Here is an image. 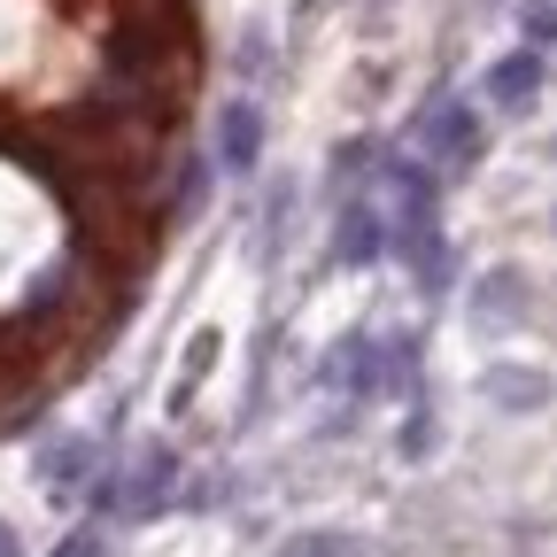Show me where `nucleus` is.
Segmentation results:
<instances>
[{"label":"nucleus","mask_w":557,"mask_h":557,"mask_svg":"<svg viewBox=\"0 0 557 557\" xmlns=\"http://www.w3.org/2000/svg\"><path fill=\"white\" fill-rule=\"evenodd\" d=\"M341 256H380V233H372V218H364V209H357V218H348V233H341Z\"/></svg>","instance_id":"7ed1b4c3"},{"label":"nucleus","mask_w":557,"mask_h":557,"mask_svg":"<svg viewBox=\"0 0 557 557\" xmlns=\"http://www.w3.org/2000/svg\"><path fill=\"white\" fill-rule=\"evenodd\" d=\"M542 78V62L534 54H511V62H496V78H487V94H496V101H519L527 86Z\"/></svg>","instance_id":"f257e3e1"},{"label":"nucleus","mask_w":557,"mask_h":557,"mask_svg":"<svg viewBox=\"0 0 557 557\" xmlns=\"http://www.w3.org/2000/svg\"><path fill=\"white\" fill-rule=\"evenodd\" d=\"M225 156H233V163H256V109H248V101L225 109Z\"/></svg>","instance_id":"f03ea898"}]
</instances>
